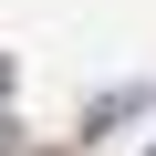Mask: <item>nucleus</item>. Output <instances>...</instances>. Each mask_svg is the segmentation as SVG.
<instances>
[{
	"mask_svg": "<svg viewBox=\"0 0 156 156\" xmlns=\"http://www.w3.org/2000/svg\"><path fill=\"white\" fill-rule=\"evenodd\" d=\"M0 83H11V62H0Z\"/></svg>",
	"mask_w": 156,
	"mask_h": 156,
	"instance_id": "f257e3e1",
	"label": "nucleus"
}]
</instances>
